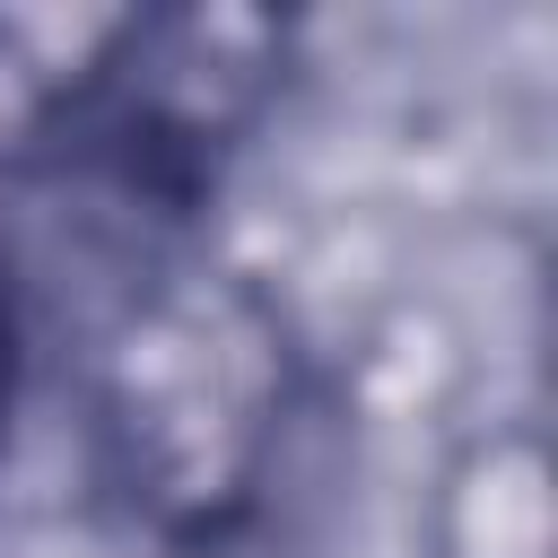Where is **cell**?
I'll use <instances>...</instances> for the list:
<instances>
[{"mask_svg": "<svg viewBox=\"0 0 558 558\" xmlns=\"http://www.w3.org/2000/svg\"><path fill=\"white\" fill-rule=\"evenodd\" d=\"M9 375H17V323H9V288H0V427H9Z\"/></svg>", "mask_w": 558, "mask_h": 558, "instance_id": "obj_1", "label": "cell"}]
</instances>
